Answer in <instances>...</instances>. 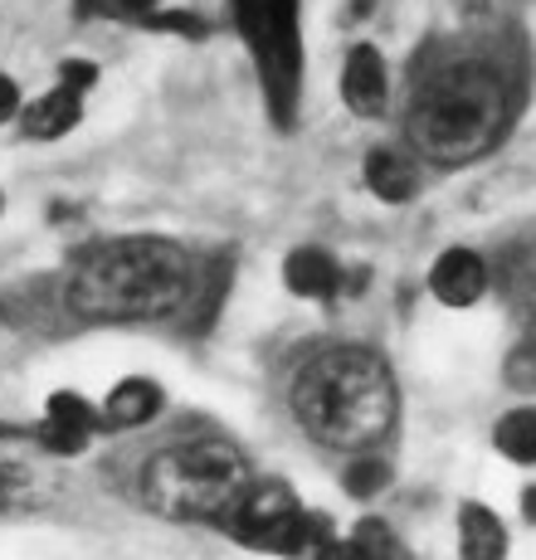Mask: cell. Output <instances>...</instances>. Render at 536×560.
<instances>
[{
  "instance_id": "484cf974",
  "label": "cell",
  "mask_w": 536,
  "mask_h": 560,
  "mask_svg": "<svg viewBox=\"0 0 536 560\" xmlns=\"http://www.w3.org/2000/svg\"><path fill=\"white\" fill-rule=\"evenodd\" d=\"M107 0H79V15H93V10H103Z\"/></svg>"
},
{
  "instance_id": "4316f807",
  "label": "cell",
  "mask_w": 536,
  "mask_h": 560,
  "mask_svg": "<svg viewBox=\"0 0 536 560\" xmlns=\"http://www.w3.org/2000/svg\"><path fill=\"white\" fill-rule=\"evenodd\" d=\"M458 5H468V10H488V0H458Z\"/></svg>"
},
{
  "instance_id": "9c48e42d",
  "label": "cell",
  "mask_w": 536,
  "mask_h": 560,
  "mask_svg": "<svg viewBox=\"0 0 536 560\" xmlns=\"http://www.w3.org/2000/svg\"><path fill=\"white\" fill-rule=\"evenodd\" d=\"M366 186H371L375 200L405 205L415 196V186H420V171H415V161L405 152H395V147H371L366 152Z\"/></svg>"
},
{
  "instance_id": "603a6c76",
  "label": "cell",
  "mask_w": 536,
  "mask_h": 560,
  "mask_svg": "<svg viewBox=\"0 0 536 560\" xmlns=\"http://www.w3.org/2000/svg\"><path fill=\"white\" fill-rule=\"evenodd\" d=\"M156 5L161 0H107V10H123V15H137V20H147Z\"/></svg>"
},
{
  "instance_id": "30bf717a",
  "label": "cell",
  "mask_w": 536,
  "mask_h": 560,
  "mask_svg": "<svg viewBox=\"0 0 536 560\" xmlns=\"http://www.w3.org/2000/svg\"><path fill=\"white\" fill-rule=\"evenodd\" d=\"M83 117V93L69 89V83H59L54 93H45L39 103L25 107V137H35V142H54V137L73 132Z\"/></svg>"
},
{
  "instance_id": "44dd1931",
  "label": "cell",
  "mask_w": 536,
  "mask_h": 560,
  "mask_svg": "<svg viewBox=\"0 0 536 560\" xmlns=\"http://www.w3.org/2000/svg\"><path fill=\"white\" fill-rule=\"evenodd\" d=\"M59 79H63V83H69V89L89 93V89H93V83H98V63H89V59H63Z\"/></svg>"
},
{
  "instance_id": "4fadbf2b",
  "label": "cell",
  "mask_w": 536,
  "mask_h": 560,
  "mask_svg": "<svg viewBox=\"0 0 536 560\" xmlns=\"http://www.w3.org/2000/svg\"><path fill=\"white\" fill-rule=\"evenodd\" d=\"M498 283L517 312H536V249L532 244H512L498 264Z\"/></svg>"
},
{
  "instance_id": "52a82bcc",
  "label": "cell",
  "mask_w": 536,
  "mask_h": 560,
  "mask_svg": "<svg viewBox=\"0 0 536 560\" xmlns=\"http://www.w3.org/2000/svg\"><path fill=\"white\" fill-rule=\"evenodd\" d=\"M429 293L444 307H474L488 293V264L474 249H444L429 268Z\"/></svg>"
},
{
  "instance_id": "ba28073f",
  "label": "cell",
  "mask_w": 536,
  "mask_h": 560,
  "mask_svg": "<svg viewBox=\"0 0 536 560\" xmlns=\"http://www.w3.org/2000/svg\"><path fill=\"white\" fill-rule=\"evenodd\" d=\"M283 283L293 298H307V303H331L341 293V264L317 244H303L283 258Z\"/></svg>"
},
{
  "instance_id": "2e32d148",
  "label": "cell",
  "mask_w": 536,
  "mask_h": 560,
  "mask_svg": "<svg viewBox=\"0 0 536 560\" xmlns=\"http://www.w3.org/2000/svg\"><path fill=\"white\" fill-rule=\"evenodd\" d=\"M341 488H347L351 498H375V492L391 488V463H385V458H371V454L351 458L347 472H341Z\"/></svg>"
},
{
  "instance_id": "277c9868",
  "label": "cell",
  "mask_w": 536,
  "mask_h": 560,
  "mask_svg": "<svg viewBox=\"0 0 536 560\" xmlns=\"http://www.w3.org/2000/svg\"><path fill=\"white\" fill-rule=\"evenodd\" d=\"M249 488V468L220 439H190V444L161 448L142 472L147 508L176 522H224L230 508Z\"/></svg>"
},
{
  "instance_id": "d4e9b609",
  "label": "cell",
  "mask_w": 536,
  "mask_h": 560,
  "mask_svg": "<svg viewBox=\"0 0 536 560\" xmlns=\"http://www.w3.org/2000/svg\"><path fill=\"white\" fill-rule=\"evenodd\" d=\"M10 492H15V482H10V468H5V463H0V508H5V502H10Z\"/></svg>"
},
{
  "instance_id": "7402d4cb",
  "label": "cell",
  "mask_w": 536,
  "mask_h": 560,
  "mask_svg": "<svg viewBox=\"0 0 536 560\" xmlns=\"http://www.w3.org/2000/svg\"><path fill=\"white\" fill-rule=\"evenodd\" d=\"M15 113H20V89H15V79L0 73V122H10Z\"/></svg>"
},
{
  "instance_id": "8fae6325",
  "label": "cell",
  "mask_w": 536,
  "mask_h": 560,
  "mask_svg": "<svg viewBox=\"0 0 536 560\" xmlns=\"http://www.w3.org/2000/svg\"><path fill=\"white\" fill-rule=\"evenodd\" d=\"M156 409H161V385L132 375V381L113 385V395H107V405H103V424L107 429H137V424H147Z\"/></svg>"
},
{
  "instance_id": "7c38bea8",
  "label": "cell",
  "mask_w": 536,
  "mask_h": 560,
  "mask_svg": "<svg viewBox=\"0 0 536 560\" xmlns=\"http://www.w3.org/2000/svg\"><path fill=\"white\" fill-rule=\"evenodd\" d=\"M458 556L468 560H502L508 556V532L482 502H464L458 512Z\"/></svg>"
},
{
  "instance_id": "ffe728a7",
  "label": "cell",
  "mask_w": 536,
  "mask_h": 560,
  "mask_svg": "<svg viewBox=\"0 0 536 560\" xmlns=\"http://www.w3.org/2000/svg\"><path fill=\"white\" fill-rule=\"evenodd\" d=\"M508 381L517 385V390H536V337H527L517 351H512V361H508Z\"/></svg>"
},
{
  "instance_id": "5bb4252c",
  "label": "cell",
  "mask_w": 536,
  "mask_h": 560,
  "mask_svg": "<svg viewBox=\"0 0 536 560\" xmlns=\"http://www.w3.org/2000/svg\"><path fill=\"white\" fill-rule=\"evenodd\" d=\"M492 444L502 448L512 463H536V409H512L498 419Z\"/></svg>"
},
{
  "instance_id": "6da1fadb",
  "label": "cell",
  "mask_w": 536,
  "mask_h": 560,
  "mask_svg": "<svg viewBox=\"0 0 536 560\" xmlns=\"http://www.w3.org/2000/svg\"><path fill=\"white\" fill-rule=\"evenodd\" d=\"M196 264L180 244L132 234L98 244L69 278V307L83 322H161L196 298Z\"/></svg>"
},
{
  "instance_id": "cb8c5ba5",
  "label": "cell",
  "mask_w": 536,
  "mask_h": 560,
  "mask_svg": "<svg viewBox=\"0 0 536 560\" xmlns=\"http://www.w3.org/2000/svg\"><path fill=\"white\" fill-rule=\"evenodd\" d=\"M522 516H527V522H536V482L527 492H522Z\"/></svg>"
},
{
  "instance_id": "3957f363",
  "label": "cell",
  "mask_w": 536,
  "mask_h": 560,
  "mask_svg": "<svg viewBox=\"0 0 536 560\" xmlns=\"http://www.w3.org/2000/svg\"><path fill=\"white\" fill-rule=\"evenodd\" d=\"M508 127V98L502 79L488 63H444L420 83L410 113V137L424 156L458 166V161L482 156Z\"/></svg>"
},
{
  "instance_id": "d6986e66",
  "label": "cell",
  "mask_w": 536,
  "mask_h": 560,
  "mask_svg": "<svg viewBox=\"0 0 536 560\" xmlns=\"http://www.w3.org/2000/svg\"><path fill=\"white\" fill-rule=\"evenodd\" d=\"M147 25L152 30H176V35H186V39H206L210 35V25L200 15H190V10H152Z\"/></svg>"
},
{
  "instance_id": "9a60e30c",
  "label": "cell",
  "mask_w": 536,
  "mask_h": 560,
  "mask_svg": "<svg viewBox=\"0 0 536 560\" xmlns=\"http://www.w3.org/2000/svg\"><path fill=\"white\" fill-rule=\"evenodd\" d=\"M351 556H361V560H385V556H405V546H400V536L391 532V526L381 522V516H366V522L351 532Z\"/></svg>"
},
{
  "instance_id": "ac0fdd59",
  "label": "cell",
  "mask_w": 536,
  "mask_h": 560,
  "mask_svg": "<svg viewBox=\"0 0 536 560\" xmlns=\"http://www.w3.org/2000/svg\"><path fill=\"white\" fill-rule=\"evenodd\" d=\"M89 439L93 434H83V429H73V424H59V419H45V424H39V444H45L49 454H59V458L83 454V448H89Z\"/></svg>"
},
{
  "instance_id": "e0dca14e",
  "label": "cell",
  "mask_w": 536,
  "mask_h": 560,
  "mask_svg": "<svg viewBox=\"0 0 536 560\" xmlns=\"http://www.w3.org/2000/svg\"><path fill=\"white\" fill-rule=\"evenodd\" d=\"M45 419L73 424V429H83V434H98V429H103V415L83 400V395H73V390H54L49 405H45Z\"/></svg>"
},
{
  "instance_id": "5b68a950",
  "label": "cell",
  "mask_w": 536,
  "mask_h": 560,
  "mask_svg": "<svg viewBox=\"0 0 536 560\" xmlns=\"http://www.w3.org/2000/svg\"><path fill=\"white\" fill-rule=\"evenodd\" d=\"M234 20H240V35L254 54V69H259L268 117L278 127H293L298 89H303L298 0H234Z\"/></svg>"
},
{
  "instance_id": "7a4b0ae2",
  "label": "cell",
  "mask_w": 536,
  "mask_h": 560,
  "mask_svg": "<svg viewBox=\"0 0 536 560\" xmlns=\"http://www.w3.org/2000/svg\"><path fill=\"white\" fill-rule=\"evenodd\" d=\"M293 415L331 448H366L395 424V381L366 347H327L298 371Z\"/></svg>"
},
{
  "instance_id": "8992f818",
  "label": "cell",
  "mask_w": 536,
  "mask_h": 560,
  "mask_svg": "<svg viewBox=\"0 0 536 560\" xmlns=\"http://www.w3.org/2000/svg\"><path fill=\"white\" fill-rule=\"evenodd\" d=\"M341 98L357 117H385V107H391V79H385V59L375 54L371 45H357L347 54V63H341Z\"/></svg>"
}]
</instances>
